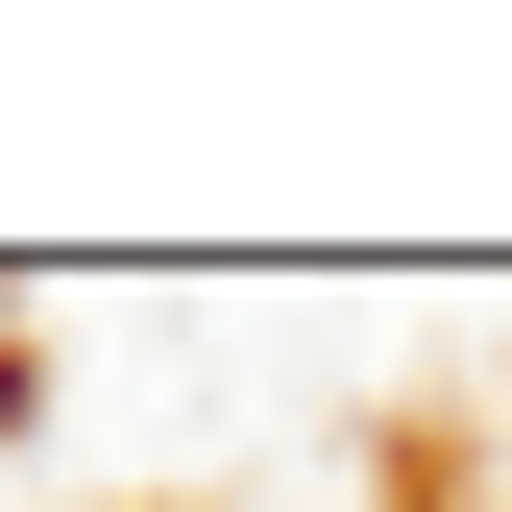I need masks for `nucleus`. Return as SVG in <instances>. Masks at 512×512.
Listing matches in <instances>:
<instances>
[{"mask_svg":"<svg viewBox=\"0 0 512 512\" xmlns=\"http://www.w3.org/2000/svg\"><path fill=\"white\" fill-rule=\"evenodd\" d=\"M25 415H49V366H25V342H0V439H25Z\"/></svg>","mask_w":512,"mask_h":512,"instance_id":"nucleus-1","label":"nucleus"}]
</instances>
